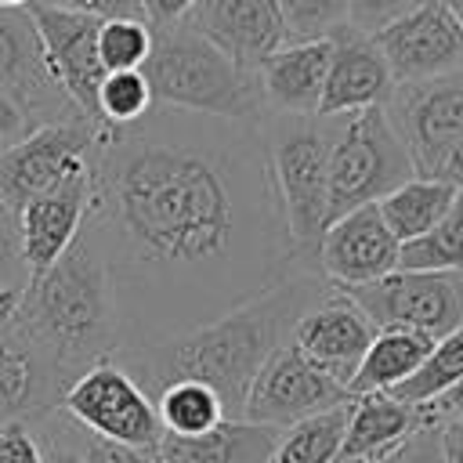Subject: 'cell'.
<instances>
[{"instance_id":"6da1fadb","label":"cell","mask_w":463,"mask_h":463,"mask_svg":"<svg viewBox=\"0 0 463 463\" xmlns=\"http://www.w3.org/2000/svg\"><path fill=\"white\" fill-rule=\"evenodd\" d=\"M83 224L112 275L119 347L203 326L304 271L260 119L152 105L98 127Z\"/></svg>"},{"instance_id":"7a4b0ae2","label":"cell","mask_w":463,"mask_h":463,"mask_svg":"<svg viewBox=\"0 0 463 463\" xmlns=\"http://www.w3.org/2000/svg\"><path fill=\"white\" fill-rule=\"evenodd\" d=\"M329 289L333 282L326 275L293 271L282 282L268 286L264 293L203 326H192L163 340L119 347L112 358L141 383V391H148V398H156L166 383L199 380L210 391H217L228 420H242L253 376L271 358V351H279L289 340L300 315L311 304H318Z\"/></svg>"},{"instance_id":"3957f363","label":"cell","mask_w":463,"mask_h":463,"mask_svg":"<svg viewBox=\"0 0 463 463\" xmlns=\"http://www.w3.org/2000/svg\"><path fill=\"white\" fill-rule=\"evenodd\" d=\"M69 376V383L119 347V311L109 264L83 224L69 250L29 275L11 315Z\"/></svg>"},{"instance_id":"277c9868","label":"cell","mask_w":463,"mask_h":463,"mask_svg":"<svg viewBox=\"0 0 463 463\" xmlns=\"http://www.w3.org/2000/svg\"><path fill=\"white\" fill-rule=\"evenodd\" d=\"M141 72L156 105L242 123H257L264 116L257 76L235 65L224 51H217L203 33L184 22L152 25V47L141 61Z\"/></svg>"},{"instance_id":"5b68a950","label":"cell","mask_w":463,"mask_h":463,"mask_svg":"<svg viewBox=\"0 0 463 463\" xmlns=\"http://www.w3.org/2000/svg\"><path fill=\"white\" fill-rule=\"evenodd\" d=\"M336 123L340 116H279V112L260 116L286 232H289L297 264L304 271H318V242L326 224L333 221L329 152H333Z\"/></svg>"},{"instance_id":"8992f818","label":"cell","mask_w":463,"mask_h":463,"mask_svg":"<svg viewBox=\"0 0 463 463\" xmlns=\"http://www.w3.org/2000/svg\"><path fill=\"white\" fill-rule=\"evenodd\" d=\"M416 174L383 105L344 112L329 152V210L333 217L380 203L391 188Z\"/></svg>"},{"instance_id":"52a82bcc","label":"cell","mask_w":463,"mask_h":463,"mask_svg":"<svg viewBox=\"0 0 463 463\" xmlns=\"http://www.w3.org/2000/svg\"><path fill=\"white\" fill-rule=\"evenodd\" d=\"M344 289L376 329H412L430 340L463 326V271L394 268L383 279Z\"/></svg>"},{"instance_id":"ba28073f","label":"cell","mask_w":463,"mask_h":463,"mask_svg":"<svg viewBox=\"0 0 463 463\" xmlns=\"http://www.w3.org/2000/svg\"><path fill=\"white\" fill-rule=\"evenodd\" d=\"M61 412H69L87 434L119 445L156 449L163 438L156 402L116 358H101L90 369H83L65 387Z\"/></svg>"},{"instance_id":"9c48e42d","label":"cell","mask_w":463,"mask_h":463,"mask_svg":"<svg viewBox=\"0 0 463 463\" xmlns=\"http://www.w3.org/2000/svg\"><path fill=\"white\" fill-rule=\"evenodd\" d=\"M94 119H65L33 127L25 137L0 148V199L18 210L40 192H51L65 177L87 170L98 141Z\"/></svg>"},{"instance_id":"30bf717a","label":"cell","mask_w":463,"mask_h":463,"mask_svg":"<svg viewBox=\"0 0 463 463\" xmlns=\"http://www.w3.org/2000/svg\"><path fill=\"white\" fill-rule=\"evenodd\" d=\"M383 112L391 116L402 145L409 148L416 174L434 177L445 152L463 137V69L430 80L394 83Z\"/></svg>"},{"instance_id":"8fae6325","label":"cell","mask_w":463,"mask_h":463,"mask_svg":"<svg viewBox=\"0 0 463 463\" xmlns=\"http://www.w3.org/2000/svg\"><path fill=\"white\" fill-rule=\"evenodd\" d=\"M0 90L22 109L29 127L90 119L51 72L29 7H0Z\"/></svg>"},{"instance_id":"7c38bea8","label":"cell","mask_w":463,"mask_h":463,"mask_svg":"<svg viewBox=\"0 0 463 463\" xmlns=\"http://www.w3.org/2000/svg\"><path fill=\"white\" fill-rule=\"evenodd\" d=\"M344 402H351L347 387L333 380L326 369H318L293 340H286L253 376L242 405V420L286 430L297 420L336 409Z\"/></svg>"},{"instance_id":"4fadbf2b","label":"cell","mask_w":463,"mask_h":463,"mask_svg":"<svg viewBox=\"0 0 463 463\" xmlns=\"http://www.w3.org/2000/svg\"><path fill=\"white\" fill-rule=\"evenodd\" d=\"M394 83L430 80L463 69V25L441 0H423L383 29L369 33Z\"/></svg>"},{"instance_id":"5bb4252c","label":"cell","mask_w":463,"mask_h":463,"mask_svg":"<svg viewBox=\"0 0 463 463\" xmlns=\"http://www.w3.org/2000/svg\"><path fill=\"white\" fill-rule=\"evenodd\" d=\"M402 242L380 217L376 203L333 217L318 242V271L333 286H362L398 268Z\"/></svg>"},{"instance_id":"9a60e30c","label":"cell","mask_w":463,"mask_h":463,"mask_svg":"<svg viewBox=\"0 0 463 463\" xmlns=\"http://www.w3.org/2000/svg\"><path fill=\"white\" fill-rule=\"evenodd\" d=\"M29 14L36 22V33L43 40V54L51 61V72L65 87V94L80 105L83 116L98 123V87H101V58H98V29L101 18L51 7V4H29Z\"/></svg>"},{"instance_id":"2e32d148","label":"cell","mask_w":463,"mask_h":463,"mask_svg":"<svg viewBox=\"0 0 463 463\" xmlns=\"http://www.w3.org/2000/svg\"><path fill=\"white\" fill-rule=\"evenodd\" d=\"M373 336H376V326L369 322V315L336 286L318 304H311L289 333V340L344 387L351 383Z\"/></svg>"},{"instance_id":"e0dca14e","label":"cell","mask_w":463,"mask_h":463,"mask_svg":"<svg viewBox=\"0 0 463 463\" xmlns=\"http://www.w3.org/2000/svg\"><path fill=\"white\" fill-rule=\"evenodd\" d=\"M69 376L58 362L14 322H0V427L33 420L61 405Z\"/></svg>"},{"instance_id":"ac0fdd59","label":"cell","mask_w":463,"mask_h":463,"mask_svg":"<svg viewBox=\"0 0 463 463\" xmlns=\"http://www.w3.org/2000/svg\"><path fill=\"white\" fill-rule=\"evenodd\" d=\"M181 22L250 72L286 43L282 11L275 0H195Z\"/></svg>"},{"instance_id":"d6986e66","label":"cell","mask_w":463,"mask_h":463,"mask_svg":"<svg viewBox=\"0 0 463 463\" xmlns=\"http://www.w3.org/2000/svg\"><path fill=\"white\" fill-rule=\"evenodd\" d=\"M90 210V163L87 170L65 177L51 192L33 195L18 206V232H22V257L29 275L54 264L69 242L80 235Z\"/></svg>"},{"instance_id":"ffe728a7","label":"cell","mask_w":463,"mask_h":463,"mask_svg":"<svg viewBox=\"0 0 463 463\" xmlns=\"http://www.w3.org/2000/svg\"><path fill=\"white\" fill-rule=\"evenodd\" d=\"M333 58V36L286 40L257 69V94L264 112L279 116H318L322 83Z\"/></svg>"},{"instance_id":"44dd1931","label":"cell","mask_w":463,"mask_h":463,"mask_svg":"<svg viewBox=\"0 0 463 463\" xmlns=\"http://www.w3.org/2000/svg\"><path fill=\"white\" fill-rule=\"evenodd\" d=\"M394 76L373 43L369 33H358L354 25H340L333 33V58L322 83L318 116H344L358 109L383 105L391 98Z\"/></svg>"},{"instance_id":"7402d4cb","label":"cell","mask_w":463,"mask_h":463,"mask_svg":"<svg viewBox=\"0 0 463 463\" xmlns=\"http://www.w3.org/2000/svg\"><path fill=\"white\" fill-rule=\"evenodd\" d=\"M423 423H438L423 405H405L391 391L358 394L347 402V427L336 463H383Z\"/></svg>"},{"instance_id":"603a6c76","label":"cell","mask_w":463,"mask_h":463,"mask_svg":"<svg viewBox=\"0 0 463 463\" xmlns=\"http://www.w3.org/2000/svg\"><path fill=\"white\" fill-rule=\"evenodd\" d=\"M279 427L250 420H221L203 434H163L159 456L166 463H271Z\"/></svg>"},{"instance_id":"cb8c5ba5","label":"cell","mask_w":463,"mask_h":463,"mask_svg":"<svg viewBox=\"0 0 463 463\" xmlns=\"http://www.w3.org/2000/svg\"><path fill=\"white\" fill-rule=\"evenodd\" d=\"M430 344H434L430 336L412 333V329H376L373 344L365 347V354H362V362H358V369L347 383V394L358 398V394H369V391L398 387L427 358Z\"/></svg>"},{"instance_id":"d4e9b609","label":"cell","mask_w":463,"mask_h":463,"mask_svg":"<svg viewBox=\"0 0 463 463\" xmlns=\"http://www.w3.org/2000/svg\"><path fill=\"white\" fill-rule=\"evenodd\" d=\"M456 192L459 188L441 181V177L412 174L409 181L391 188L376 206H380V217L387 221V228L394 232V239L398 242H412V239L427 235L445 217V210L452 206Z\"/></svg>"},{"instance_id":"484cf974","label":"cell","mask_w":463,"mask_h":463,"mask_svg":"<svg viewBox=\"0 0 463 463\" xmlns=\"http://www.w3.org/2000/svg\"><path fill=\"white\" fill-rule=\"evenodd\" d=\"M344 427H347V402L336 409L304 416L279 434L271 463H336Z\"/></svg>"},{"instance_id":"4316f807","label":"cell","mask_w":463,"mask_h":463,"mask_svg":"<svg viewBox=\"0 0 463 463\" xmlns=\"http://www.w3.org/2000/svg\"><path fill=\"white\" fill-rule=\"evenodd\" d=\"M152 402H156L163 434H203V430L217 427L221 420H228L217 391H210L199 380L166 383Z\"/></svg>"},{"instance_id":"83f0119b","label":"cell","mask_w":463,"mask_h":463,"mask_svg":"<svg viewBox=\"0 0 463 463\" xmlns=\"http://www.w3.org/2000/svg\"><path fill=\"white\" fill-rule=\"evenodd\" d=\"M459 380H463V326L434 340L427 358L416 365V373L398 387H391V394L405 405H427L441 398L449 387H456Z\"/></svg>"},{"instance_id":"f1b7e54d","label":"cell","mask_w":463,"mask_h":463,"mask_svg":"<svg viewBox=\"0 0 463 463\" xmlns=\"http://www.w3.org/2000/svg\"><path fill=\"white\" fill-rule=\"evenodd\" d=\"M398 268L416 271H463V192H456L445 217L420 239L402 242Z\"/></svg>"},{"instance_id":"f546056e","label":"cell","mask_w":463,"mask_h":463,"mask_svg":"<svg viewBox=\"0 0 463 463\" xmlns=\"http://www.w3.org/2000/svg\"><path fill=\"white\" fill-rule=\"evenodd\" d=\"M152 90L141 69H116L101 76L98 87V123L101 127H119V123H134L152 109Z\"/></svg>"},{"instance_id":"4dcf8cb0","label":"cell","mask_w":463,"mask_h":463,"mask_svg":"<svg viewBox=\"0 0 463 463\" xmlns=\"http://www.w3.org/2000/svg\"><path fill=\"white\" fill-rule=\"evenodd\" d=\"M152 47V25L145 18H101L98 29V58L105 72L141 69Z\"/></svg>"},{"instance_id":"1f68e13d","label":"cell","mask_w":463,"mask_h":463,"mask_svg":"<svg viewBox=\"0 0 463 463\" xmlns=\"http://www.w3.org/2000/svg\"><path fill=\"white\" fill-rule=\"evenodd\" d=\"M286 40H318L347 25V0H275Z\"/></svg>"},{"instance_id":"d6a6232c","label":"cell","mask_w":463,"mask_h":463,"mask_svg":"<svg viewBox=\"0 0 463 463\" xmlns=\"http://www.w3.org/2000/svg\"><path fill=\"white\" fill-rule=\"evenodd\" d=\"M29 268L22 257V232H18V210H11L0 199V286L25 289Z\"/></svg>"},{"instance_id":"836d02e7","label":"cell","mask_w":463,"mask_h":463,"mask_svg":"<svg viewBox=\"0 0 463 463\" xmlns=\"http://www.w3.org/2000/svg\"><path fill=\"white\" fill-rule=\"evenodd\" d=\"M420 4L423 0H347V25H354L358 33H376Z\"/></svg>"},{"instance_id":"e575fe53","label":"cell","mask_w":463,"mask_h":463,"mask_svg":"<svg viewBox=\"0 0 463 463\" xmlns=\"http://www.w3.org/2000/svg\"><path fill=\"white\" fill-rule=\"evenodd\" d=\"M83 441V456L87 463H166L159 456V449H141V445H119V441H105L94 434H80Z\"/></svg>"},{"instance_id":"d590c367","label":"cell","mask_w":463,"mask_h":463,"mask_svg":"<svg viewBox=\"0 0 463 463\" xmlns=\"http://www.w3.org/2000/svg\"><path fill=\"white\" fill-rule=\"evenodd\" d=\"M383 463H445L441 456V423H423L412 430Z\"/></svg>"},{"instance_id":"8d00e7d4","label":"cell","mask_w":463,"mask_h":463,"mask_svg":"<svg viewBox=\"0 0 463 463\" xmlns=\"http://www.w3.org/2000/svg\"><path fill=\"white\" fill-rule=\"evenodd\" d=\"M0 463H43V449L29 420L0 427Z\"/></svg>"},{"instance_id":"74e56055","label":"cell","mask_w":463,"mask_h":463,"mask_svg":"<svg viewBox=\"0 0 463 463\" xmlns=\"http://www.w3.org/2000/svg\"><path fill=\"white\" fill-rule=\"evenodd\" d=\"M33 4H51L65 11H80L90 18H145L141 0H33ZM148 22V18H145Z\"/></svg>"},{"instance_id":"f35d334b","label":"cell","mask_w":463,"mask_h":463,"mask_svg":"<svg viewBox=\"0 0 463 463\" xmlns=\"http://www.w3.org/2000/svg\"><path fill=\"white\" fill-rule=\"evenodd\" d=\"M33 127H29V119L22 116V109L0 90V148L4 145H11V141H18V137H25Z\"/></svg>"},{"instance_id":"ab89813d","label":"cell","mask_w":463,"mask_h":463,"mask_svg":"<svg viewBox=\"0 0 463 463\" xmlns=\"http://www.w3.org/2000/svg\"><path fill=\"white\" fill-rule=\"evenodd\" d=\"M195 0H141V7H145V18L152 22V25H163V22H181L184 14H188V7H192Z\"/></svg>"},{"instance_id":"60d3db41","label":"cell","mask_w":463,"mask_h":463,"mask_svg":"<svg viewBox=\"0 0 463 463\" xmlns=\"http://www.w3.org/2000/svg\"><path fill=\"white\" fill-rule=\"evenodd\" d=\"M441 456L445 463H463V416L441 420Z\"/></svg>"},{"instance_id":"b9f144b4","label":"cell","mask_w":463,"mask_h":463,"mask_svg":"<svg viewBox=\"0 0 463 463\" xmlns=\"http://www.w3.org/2000/svg\"><path fill=\"white\" fill-rule=\"evenodd\" d=\"M423 409H427V416H434L438 423H441V420H449V416H463V380H459L456 387H449L441 398L427 402Z\"/></svg>"},{"instance_id":"7bdbcfd3","label":"cell","mask_w":463,"mask_h":463,"mask_svg":"<svg viewBox=\"0 0 463 463\" xmlns=\"http://www.w3.org/2000/svg\"><path fill=\"white\" fill-rule=\"evenodd\" d=\"M434 177H441V181H449V184H456L463 192V137L445 152V159L438 163Z\"/></svg>"},{"instance_id":"ee69618b","label":"cell","mask_w":463,"mask_h":463,"mask_svg":"<svg viewBox=\"0 0 463 463\" xmlns=\"http://www.w3.org/2000/svg\"><path fill=\"white\" fill-rule=\"evenodd\" d=\"M18 293H22V289H11V286H0V322L14 315V304H18Z\"/></svg>"},{"instance_id":"f6af8a7d","label":"cell","mask_w":463,"mask_h":463,"mask_svg":"<svg viewBox=\"0 0 463 463\" xmlns=\"http://www.w3.org/2000/svg\"><path fill=\"white\" fill-rule=\"evenodd\" d=\"M441 4H445V7H449V11L456 14V22L463 25V0H441Z\"/></svg>"},{"instance_id":"bcb514c9","label":"cell","mask_w":463,"mask_h":463,"mask_svg":"<svg viewBox=\"0 0 463 463\" xmlns=\"http://www.w3.org/2000/svg\"><path fill=\"white\" fill-rule=\"evenodd\" d=\"M33 0H0V7H29Z\"/></svg>"}]
</instances>
